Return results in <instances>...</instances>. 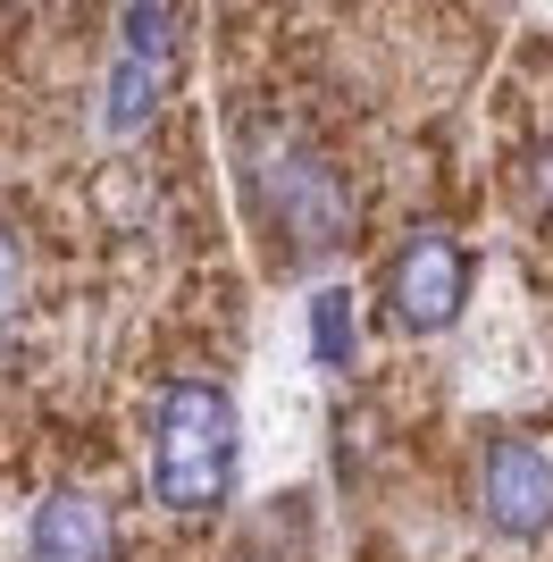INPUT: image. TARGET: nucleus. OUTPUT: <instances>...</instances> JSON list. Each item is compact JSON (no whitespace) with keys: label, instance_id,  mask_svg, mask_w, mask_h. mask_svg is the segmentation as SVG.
Returning <instances> with one entry per match:
<instances>
[{"label":"nucleus","instance_id":"nucleus-7","mask_svg":"<svg viewBox=\"0 0 553 562\" xmlns=\"http://www.w3.org/2000/svg\"><path fill=\"white\" fill-rule=\"evenodd\" d=\"M18 311H25V235H18V218L0 211V361H9Z\"/></svg>","mask_w":553,"mask_h":562},{"label":"nucleus","instance_id":"nucleus-6","mask_svg":"<svg viewBox=\"0 0 553 562\" xmlns=\"http://www.w3.org/2000/svg\"><path fill=\"white\" fill-rule=\"evenodd\" d=\"M34 562H117L110 504L84 495V487L43 495V513H34Z\"/></svg>","mask_w":553,"mask_h":562},{"label":"nucleus","instance_id":"nucleus-1","mask_svg":"<svg viewBox=\"0 0 553 562\" xmlns=\"http://www.w3.org/2000/svg\"><path fill=\"white\" fill-rule=\"evenodd\" d=\"M235 168H244V202H252V218L269 227V244H285V260H327L352 235L345 168L311 143L302 117L244 110V117H235Z\"/></svg>","mask_w":553,"mask_h":562},{"label":"nucleus","instance_id":"nucleus-2","mask_svg":"<svg viewBox=\"0 0 553 562\" xmlns=\"http://www.w3.org/2000/svg\"><path fill=\"white\" fill-rule=\"evenodd\" d=\"M151 487L177 513H218L235 487V403L210 378H168L151 403Z\"/></svg>","mask_w":553,"mask_h":562},{"label":"nucleus","instance_id":"nucleus-8","mask_svg":"<svg viewBox=\"0 0 553 562\" xmlns=\"http://www.w3.org/2000/svg\"><path fill=\"white\" fill-rule=\"evenodd\" d=\"M311 336H319V361H345L352 352V294H319L311 303Z\"/></svg>","mask_w":553,"mask_h":562},{"label":"nucleus","instance_id":"nucleus-10","mask_svg":"<svg viewBox=\"0 0 553 562\" xmlns=\"http://www.w3.org/2000/svg\"><path fill=\"white\" fill-rule=\"evenodd\" d=\"M0 9H34V0H0Z\"/></svg>","mask_w":553,"mask_h":562},{"label":"nucleus","instance_id":"nucleus-9","mask_svg":"<svg viewBox=\"0 0 553 562\" xmlns=\"http://www.w3.org/2000/svg\"><path fill=\"white\" fill-rule=\"evenodd\" d=\"M537 211H553V143H545V160H537Z\"/></svg>","mask_w":553,"mask_h":562},{"label":"nucleus","instance_id":"nucleus-4","mask_svg":"<svg viewBox=\"0 0 553 562\" xmlns=\"http://www.w3.org/2000/svg\"><path fill=\"white\" fill-rule=\"evenodd\" d=\"M386 303H394V328L411 336H444L470 303V260L444 227H419L403 252L386 260Z\"/></svg>","mask_w":553,"mask_h":562},{"label":"nucleus","instance_id":"nucleus-5","mask_svg":"<svg viewBox=\"0 0 553 562\" xmlns=\"http://www.w3.org/2000/svg\"><path fill=\"white\" fill-rule=\"evenodd\" d=\"M478 513L504 538H545L553 529V453L529 437H495L478 462Z\"/></svg>","mask_w":553,"mask_h":562},{"label":"nucleus","instance_id":"nucleus-3","mask_svg":"<svg viewBox=\"0 0 553 562\" xmlns=\"http://www.w3.org/2000/svg\"><path fill=\"white\" fill-rule=\"evenodd\" d=\"M168 93H177V9L168 0H126L101 117H110L117 135H135V126H151L168 110Z\"/></svg>","mask_w":553,"mask_h":562}]
</instances>
